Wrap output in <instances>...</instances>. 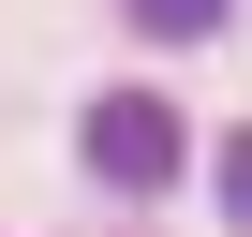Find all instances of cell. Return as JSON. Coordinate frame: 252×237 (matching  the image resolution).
I'll return each mask as SVG.
<instances>
[{"instance_id": "1", "label": "cell", "mask_w": 252, "mask_h": 237, "mask_svg": "<svg viewBox=\"0 0 252 237\" xmlns=\"http://www.w3.org/2000/svg\"><path fill=\"white\" fill-rule=\"evenodd\" d=\"M74 148H89V178H104V193H163L193 134H178V104H163V89H104Z\"/></svg>"}, {"instance_id": "3", "label": "cell", "mask_w": 252, "mask_h": 237, "mask_svg": "<svg viewBox=\"0 0 252 237\" xmlns=\"http://www.w3.org/2000/svg\"><path fill=\"white\" fill-rule=\"evenodd\" d=\"M222 207L252 222V134H222Z\"/></svg>"}, {"instance_id": "2", "label": "cell", "mask_w": 252, "mask_h": 237, "mask_svg": "<svg viewBox=\"0 0 252 237\" xmlns=\"http://www.w3.org/2000/svg\"><path fill=\"white\" fill-rule=\"evenodd\" d=\"M134 30H163V45H208V30H222V0H134Z\"/></svg>"}]
</instances>
